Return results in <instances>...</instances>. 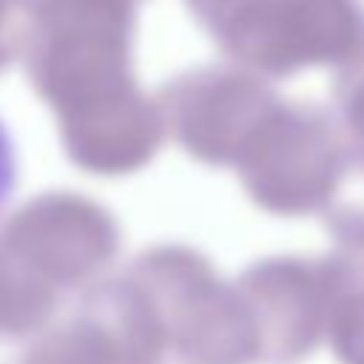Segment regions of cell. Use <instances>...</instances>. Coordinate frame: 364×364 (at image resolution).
Wrapping results in <instances>:
<instances>
[{
	"label": "cell",
	"mask_w": 364,
	"mask_h": 364,
	"mask_svg": "<svg viewBox=\"0 0 364 364\" xmlns=\"http://www.w3.org/2000/svg\"><path fill=\"white\" fill-rule=\"evenodd\" d=\"M14 185H17V151H14V139L9 128L0 119V213L11 202Z\"/></svg>",
	"instance_id": "obj_1"
}]
</instances>
